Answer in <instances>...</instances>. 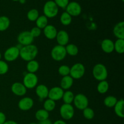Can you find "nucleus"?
Segmentation results:
<instances>
[{"mask_svg":"<svg viewBox=\"0 0 124 124\" xmlns=\"http://www.w3.org/2000/svg\"><path fill=\"white\" fill-rule=\"evenodd\" d=\"M52 124H67V123L63 120H57L55 122L52 123Z\"/></svg>","mask_w":124,"mask_h":124,"instance_id":"nucleus-41","label":"nucleus"},{"mask_svg":"<svg viewBox=\"0 0 124 124\" xmlns=\"http://www.w3.org/2000/svg\"><path fill=\"white\" fill-rule=\"evenodd\" d=\"M8 71V65L4 61L0 60V75L7 73Z\"/></svg>","mask_w":124,"mask_h":124,"instance_id":"nucleus-36","label":"nucleus"},{"mask_svg":"<svg viewBox=\"0 0 124 124\" xmlns=\"http://www.w3.org/2000/svg\"><path fill=\"white\" fill-rule=\"evenodd\" d=\"M39 64L37 61L34 59V60H31L30 61L27 62L26 69L28 73H35L39 70Z\"/></svg>","mask_w":124,"mask_h":124,"instance_id":"nucleus-22","label":"nucleus"},{"mask_svg":"<svg viewBox=\"0 0 124 124\" xmlns=\"http://www.w3.org/2000/svg\"><path fill=\"white\" fill-rule=\"evenodd\" d=\"M30 33H31V35H32L33 37L34 38H35L39 37V36L41 35V29H39V28L37 27L36 26L34 27H33L32 29L30 30Z\"/></svg>","mask_w":124,"mask_h":124,"instance_id":"nucleus-38","label":"nucleus"},{"mask_svg":"<svg viewBox=\"0 0 124 124\" xmlns=\"http://www.w3.org/2000/svg\"><path fill=\"white\" fill-rule=\"evenodd\" d=\"M36 25L37 27L40 29H44L48 25V18L44 15H41L36 20Z\"/></svg>","mask_w":124,"mask_h":124,"instance_id":"nucleus-28","label":"nucleus"},{"mask_svg":"<svg viewBox=\"0 0 124 124\" xmlns=\"http://www.w3.org/2000/svg\"><path fill=\"white\" fill-rule=\"evenodd\" d=\"M19 56V48L18 46H12L4 53V58L7 62H13Z\"/></svg>","mask_w":124,"mask_h":124,"instance_id":"nucleus-9","label":"nucleus"},{"mask_svg":"<svg viewBox=\"0 0 124 124\" xmlns=\"http://www.w3.org/2000/svg\"><path fill=\"white\" fill-rule=\"evenodd\" d=\"M70 67L66 65H62L58 69V73L62 77L65 76H68L70 74Z\"/></svg>","mask_w":124,"mask_h":124,"instance_id":"nucleus-35","label":"nucleus"},{"mask_svg":"<svg viewBox=\"0 0 124 124\" xmlns=\"http://www.w3.org/2000/svg\"><path fill=\"white\" fill-rule=\"evenodd\" d=\"M1 58H2V54H1V52H0V60H1Z\"/></svg>","mask_w":124,"mask_h":124,"instance_id":"nucleus-44","label":"nucleus"},{"mask_svg":"<svg viewBox=\"0 0 124 124\" xmlns=\"http://www.w3.org/2000/svg\"><path fill=\"white\" fill-rule=\"evenodd\" d=\"M44 109L48 113L53 111L56 107V102L50 99H47L45 100L43 104Z\"/></svg>","mask_w":124,"mask_h":124,"instance_id":"nucleus-32","label":"nucleus"},{"mask_svg":"<svg viewBox=\"0 0 124 124\" xmlns=\"http://www.w3.org/2000/svg\"><path fill=\"white\" fill-rule=\"evenodd\" d=\"M74 98H75L74 93L71 91L67 90L66 92H64L62 99L64 104H71V103H73V102Z\"/></svg>","mask_w":124,"mask_h":124,"instance_id":"nucleus-27","label":"nucleus"},{"mask_svg":"<svg viewBox=\"0 0 124 124\" xmlns=\"http://www.w3.org/2000/svg\"><path fill=\"white\" fill-rule=\"evenodd\" d=\"M64 90L60 87H53L48 91V98L54 101L61 100L64 94Z\"/></svg>","mask_w":124,"mask_h":124,"instance_id":"nucleus-13","label":"nucleus"},{"mask_svg":"<svg viewBox=\"0 0 124 124\" xmlns=\"http://www.w3.org/2000/svg\"><path fill=\"white\" fill-rule=\"evenodd\" d=\"M38 124L35 123V122H31V123H30V124Z\"/></svg>","mask_w":124,"mask_h":124,"instance_id":"nucleus-45","label":"nucleus"},{"mask_svg":"<svg viewBox=\"0 0 124 124\" xmlns=\"http://www.w3.org/2000/svg\"><path fill=\"white\" fill-rule=\"evenodd\" d=\"M43 33L46 38H47L48 39L53 40L56 37L58 30L54 25L48 24L43 29Z\"/></svg>","mask_w":124,"mask_h":124,"instance_id":"nucleus-16","label":"nucleus"},{"mask_svg":"<svg viewBox=\"0 0 124 124\" xmlns=\"http://www.w3.org/2000/svg\"><path fill=\"white\" fill-rule=\"evenodd\" d=\"M74 105L76 108L80 110H83L88 107L89 101L87 97L82 93H79L75 96L73 100Z\"/></svg>","mask_w":124,"mask_h":124,"instance_id":"nucleus-8","label":"nucleus"},{"mask_svg":"<svg viewBox=\"0 0 124 124\" xmlns=\"http://www.w3.org/2000/svg\"><path fill=\"white\" fill-rule=\"evenodd\" d=\"M3 124H18L16 122H15V121L10 120V121H6Z\"/></svg>","mask_w":124,"mask_h":124,"instance_id":"nucleus-42","label":"nucleus"},{"mask_svg":"<svg viewBox=\"0 0 124 124\" xmlns=\"http://www.w3.org/2000/svg\"><path fill=\"white\" fill-rule=\"evenodd\" d=\"M48 117H49V113L44 109H39L35 113V118L39 122L48 119Z\"/></svg>","mask_w":124,"mask_h":124,"instance_id":"nucleus-25","label":"nucleus"},{"mask_svg":"<svg viewBox=\"0 0 124 124\" xmlns=\"http://www.w3.org/2000/svg\"><path fill=\"white\" fill-rule=\"evenodd\" d=\"M35 92H36V95L38 96L40 100L42 99H46L47 98H48V87L44 84H40L36 86Z\"/></svg>","mask_w":124,"mask_h":124,"instance_id":"nucleus-17","label":"nucleus"},{"mask_svg":"<svg viewBox=\"0 0 124 124\" xmlns=\"http://www.w3.org/2000/svg\"><path fill=\"white\" fill-rule=\"evenodd\" d=\"M59 113L63 120L69 121L75 115V109L71 104H64L61 106Z\"/></svg>","mask_w":124,"mask_h":124,"instance_id":"nucleus-7","label":"nucleus"},{"mask_svg":"<svg viewBox=\"0 0 124 124\" xmlns=\"http://www.w3.org/2000/svg\"><path fill=\"white\" fill-rule=\"evenodd\" d=\"M55 39H56V41L58 45L64 46V47L69 44V39H70L69 35L67 31L63 30L58 31V33H57L56 37Z\"/></svg>","mask_w":124,"mask_h":124,"instance_id":"nucleus-15","label":"nucleus"},{"mask_svg":"<svg viewBox=\"0 0 124 124\" xmlns=\"http://www.w3.org/2000/svg\"><path fill=\"white\" fill-rule=\"evenodd\" d=\"M122 2H124V0H122Z\"/></svg>","mask_w":124,"mask_h":124,"instance_id":"nucleus-47","label":"nucleus"},{"mask_svg":"<svg viewBox=\"0 0 124 124\" xmlns=\"http://www.w3.org/2000/svg\"><path fill=\"white\" fill-rule=\"evenodd\" d=\"M39 16V12L36 8H32L27 13V19L30 21H36Z\"/></svg>","mask_w":124,"mask_h":124,"instance_id":"nucleus-33","label":"nucleus"},{"mask_svg":"<svg viewBox=\"0 0 124 124\" xmlns=\"http://www.w3.org/2000/svg\"><path fill=\"white\" fill-rule=\"evenodd\" d=\"M54 2L58 7L65 8L69 3V0H54Z\"/></svg>","mask_w":124,"mask_h":124,"instance_id":"nucleus-37","label":"nucleus"},{"mask_svg":"<svg viewBox=\"0 0 124 124\" xmlns=\"http://www.w3.org/2000/svg\"><path fill=\"white\" fill-rule=\"evenodd\" d=\"M10 25V19L6 16H0V31H4L9 28Z\"/></svg>","mask_w":124,"mask_h":124,"instance_id":"nucleus-23","label":"nucleus"},{"mask_svg":"<svg viewBox=\"0 0 124 124\" xmlns=\"http://www.w3.org/2000/svg\"><path fill=\"white\" fill-rule=\"evenodd\" d=\"M19 2H20L21 4H23L25 3V1H25V0H19Z\"/></svg>","mask_w":124,"mask_h":124,"instance_id":"nucleus-43","label":"nucleus"},{"mask_svg":"<svg viewBox=\"0 0 124 124\" xmlns=\"http://www.w3.org/2000/svg\"><path fill=\"white\" fill-rule=\"evenodd\" d=\"M34 38L30 33V31H23L18 35L17 37L18 42L23 46L32 44Z\"/></svg>","mask_w":124,"mask_h":124,"instance_id":"nucleus-10","label":"nucleus"},{"mask_svg":"<svg viewBox=\"0 0 124 124\" xmlns=\"http://www.w3.org/2000/svg\"><path fill=\"white\" fill-rule=\"evenodd\" d=\"M38 83V78L35 73H27L24 75L23 84L27 89H32L37 86Z\"/></svg>","mask_w":124,"mask_h":124,"instance_id":"nucleus-6","label":"nucleus"},{"mask_svg":"<svg viewBox=\"0 0 124 124\" xmlns=\"http://www.w3.org/2000/svg\"><path fill=\"white\" fill-rule=\"evenodd\" d=\"M74 79L70 76H65L62 77V78L60 82V87L62 88L63 90H69L73 84Z\"/></svg>","mask_w":124,"mask_h":124,"instance_id":"nucleus-20","label":"nucleus"},{"mask_svg":"<svg viewBox=\"0 0 124 124\" xmlns=\"http://www.w3.org/2000/svg\"><path fill=\"white\" fill-rule=\"evenodd\" d=\"M38 124H52V122L50 120L48 119L45 120V121H41Z\"/></svg>","mask_w":124,"mask_h":124,"instance_id":"nucleus-40","label":"nucleus"},{"mask_svg":"<svg viewBox=\"0 0 124 124\" xmlns=\"http://www.w3.org/2000/svg\"><path fill=\"white\" fill-rule=\"evenodd\" d=\"M124 101L123 99H121L119 100H117V103L114 107V110L115 113L119 117L124 118Z\"/></svg>","mask_w":124,"mask_h":124,"instance_id":"nucleus-21","label":"nucleus"},{"mask_svg":"<svg viewBox=\"0 0 124 124\" xmlns=\"http://www.w3.org/2000/svg\"><path fill=\"white\" fill-rule=\"evenodd\" d=\"M92 74L94 78L100 82L107 79L108 77V70L105 65L99 63L93 67Z\"/></svg>","mask_w":124,"mask_h":124,"instance_id":"nucleus-2","label":"nucleus"},{"mask_svg":"<svg viewBox=\"0 0 124 124\" xmlns=\"http://www.w3.org/2000/svg\"><path fill=\"white\" fill-rule=\"evenodd\" d=\"M44 15L47 18H53L58 14L59 7L53 1L50 0L47 1L44 5Z\"/></svg>","mask_w":124,"mask_h":124,"instance_id":"nucleus-3","label":"nucleus"},{"mask_svg":"<svg viewBox=\"0 0 124 124\" xmlns=\"http://www.w3.org/2000/svg\"><path fill=\"white\" fill-rule=\"evenodd\" d=\"M114 50L119 54H123L124 53V39H117L114 42Z\"/></svg>","mask_w":124,"mask_h":124,"instance_id":"nucleus-29","label":"nucleus"},{"mask_svg":"<svg viewBox=\"0 0 124 124\" xmlns=\"http://www.w3.org/2000/svg\"><path fill=\"white\" fill-rule=\"evenodd\" d=\"M109 89V84L106 80L100 81L97 86V90L100 94H105Z\"/></svg>","mask_w":124,"mask_h":124,"instance_id":"nucleus-26","label":"nucleus"},{"mask_svg":"<svg viewBox=\"0 0 124 124\" xmlns=\"http://www.w3.org/2000/svg\"><path fill=\"white\" fill-rule=\"evenodd\" d=\"M6 121V116L3 112L0 111V124H3Z\"/></svg>","mask_w":124,"mask_h":124,"instance_id":"nucleus-39","label":"nucleus"},{"mask_svg":"<svg viewBox=\"0 0 124 124\" xmlns=\"http://www.w3.org/2000/svg\"><path fill=\"white\" fill-rule=\"evenodd\" d=\"M82 114H83L84 118H85L87 120L93 119L94 117V115H95L94 110L91 108H89L88 107L82 110Z\"/></svg>","mask_w":124,"mask_h":124,"instance_id":"nucleus-34","label":"nucleus"},{"mask_svg":"<svg viewBox=\"0 0 124 124\" xmlns=\"http://www.w3.org/2000/svg\"><path fill=\"white\" fill-rule=\"evenodd\" d=\"M12 1H19V0H12Z\"/></svg>","mask_w":124,"mask_h":124,"instance_id":"nucleus-46","label":"nucleus"},{"mask_svg":"<svg viewBox=\"0 0 124 124\" xmlns=\"http://www.w3.org/2000/svg\"><path fill=\"white\" fill-rule=\"evenodd\" d=\"M38 53V47L34 44L23 46L19 48V56L23 60L29 62L34 60Z\"/></svg>","mask_w":124,"mask_h":124,"instance_id":"nucleus-1","label":"nucleus"},{"mask_svg":"<svg viewBox=\"0 0 124 124\" xmlns=\"http://www.w3.org/2000/svg\"><path fill=\"white\" fill-rule=\"evenodd\" d=\"M34 105V101L30 97H24L18 102V106L19 110L22 111H29L32 108Z\"/></svg>","mask_w":124,"mask_h":124,"instance_id":"nucleus-12","label":"nucleus"},{"mask_svg":"<svg viewBox=\"0 0 124 124\" xmlns=\"http://www.w3.org/2000/svg\"><path fill=\"white\" fill-rule=\"evenodd\" d=\"M101 47L103 52L109 54L114 51V42L110 39H105L101 42Z\"/></svg>","mask_w":124,"mask_h":124,"instance_id":"nucleus-19","label":"nucleus"},{"mask_svg":"<svg viewBox=\"0 0 124 124\" xmlns=\"http://www.w3.org/2000/svg\"><path fill=\"white\" fill-rule=\"evenodd\" d=\"M65 48L67 54H69L71 56H75L78 54V47L74 44H68L66 47H65Z\"/></svg>","mask_w":124,"mask_h":124,"instance_id":"nucleus-24","label":"nucleus"},{"mask_svg":"<svg viewBox=\"0 0 124 124\" xmlns=\"http://www.w3.org/2000/svg\"><path fill=\"white\" fill-rule=\"evenodd\" d=\"M117 102V99L114 96H108L104 99V104L107 107L113 108Z\"/></svg>","mask_w":124,"mask_h":124,"instance_id":"nucleus-30","label":"nucleus"},{"mask_svg":"<svg viewBox=\"0 0 124 124\" xmlns=\"http://www.w3.org/2000/svg\"><path fill=\"white\" fill-rule=\"evenodd\" d=\"M61 23L63 25L68 26L70 25L72 21V17L66 12H63L60 16Z\"/></svg>","mask_w":124,"mask_h":124,"instance_id":"nucleus-31","label":"nucleus"},{"mask_svg":"<svg viewBox=\"0 0 124 124\" xmlns=\"http://www.w3.org/2000/svg\"><path fill=\"white\" fill-rule=\"evenodd\" d=\"M66 12H67L71 17L78 16L82 12V7L78 2L76 1L69 2V4L66 7Z\"/></svg>","mask_w":124,"mask_h":124,"instance_id":"nucleus-11","label":"nucleus"},{"mask_svg":"<svg viewBox=\"0 0 124 124\" xmlns=\"http://www.w3.org/2000/svg\"><path fill=\"white\" fill-rule=\"evenodd\" d=\"M51 56L56 61H61L64 60L67 56L66 50L64 46L56 45L51 50Z\"/></svg>","mask_w":124,"mask_h":124,"instance_id":"nucleus-5","label":"nucleus"},{"mask_svg":"<svg viewBox=\"0 0 124 124\" xmlns=\"http://www.w3.org/2000/svg\"><path fill=\"white\" fill-rule=\"evenodd\" d=\"M113 33L117 39H124V22L121 21L117 23L114 27Z\"/></svg>","mask_w":124,"mask_h":124,"instance_id":"nucleus-18","label":"nucleus"},{"mask_svg":"<svg viewBox=\"0 0 124 124\" xmlns=\"http://www.w3.org/2000/svg\"><path fill=\"white\" fill-rule=\"evenodd\" d=\"M11 91L17 96H24L27 93V88L23 83L16 82L11 86Z\"/></svg>","mask_w":124,"mask_h":124,"instance_id":"nucleus-14","label":"nucleus"},{"mask_svg":"<svg viewBox=\"0 0 124 124\" xmlns=\"http://www.w3.org/2000/svg\"><path fill=\"white\" fill-rule=\"evenodd\" d=\"M85 67L82 63L77 62L70 67V75L73 79H79L84 76Z\"/></svg>","mask_w":124,"mask_h":124,"instance_id":"nucleus-4","label":"nucleus"}]
</instances>
